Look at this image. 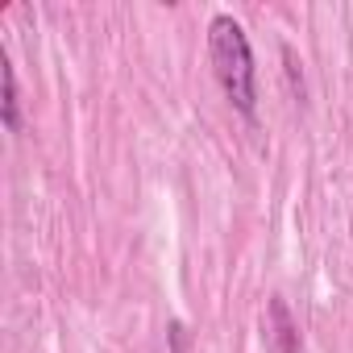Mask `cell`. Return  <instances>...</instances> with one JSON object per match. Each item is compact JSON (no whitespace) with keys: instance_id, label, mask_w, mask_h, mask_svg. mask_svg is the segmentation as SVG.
<instances>
[{"instance_id":"6da1fadb","label":"cell","mask_w":353,"mask_h":353,"mask_svg":"<svg viewBox=\"0 0 353 353\" xmlns=\"http://www.w3.org/2000/svg\"><path fill=\"white\" fill-rule=\"evenodd\" d=\"M208 59H212V75H216L225 100L245 121H254L258 117V71H254L250 34L237 17L216 13L208 21Z\"/></svg>"},{"instance_id":"7a4b0ae2","label":"cell","mask_w":353,"mask_h":353,"mask_svg":"<svg viewBox=\"0 0 353 353\" xmlns=\"http://www.w3.org/2000/svg\"><path fill=\"white\" fill-rule=\"evenodd\" d=\"M262 328H266L270 353H299V349H303L299 324H295V316H291V307H287L283 295H270V299H266V320H262Z\"/></svg>"},{"instance_id":"3957f363","label":"cell","mask_w":353,"mask_h":353,"mask_svg":"<svg viewBox=\"0 0 353 353\" xmlns=\"http://www.w3.org/2000/svg\"><path fill=\"white\" fill-rule=\"evenodd\" d=\"M0 121L9 133H21V100H17V71L13 59L0 54Z\"/></svg>"},{"instance_id":"277c9868","label":"cell","mask_w":353,"mask_h":353,"mask_svg":"<svg viewBox=\"0 0 353 353\" xmlns=\"http://www.w3.org/2000/svg\"><path fill=\"white\" fill-rule=\"evenodd\" d=\"M283 67H287V83H291V96L303 104L307 100V83H303V63L295 59V50L291 46H283Z\"/></svg>"},{"instance_id":"5b68a950","label":"cell","mask_w":353,"mask_h":353,"mask_svg":"<svg viewBox=\"0 0 353 353\" xmlns=\"http://www.w3.org/2000/svg\"><path fill=\"white\" fill-rule=\"evenodd\" d=\"M188 341H192V332H188L183 320H170V324H166V345H170V353H188Z\"/></svg>"}]
</instances>
